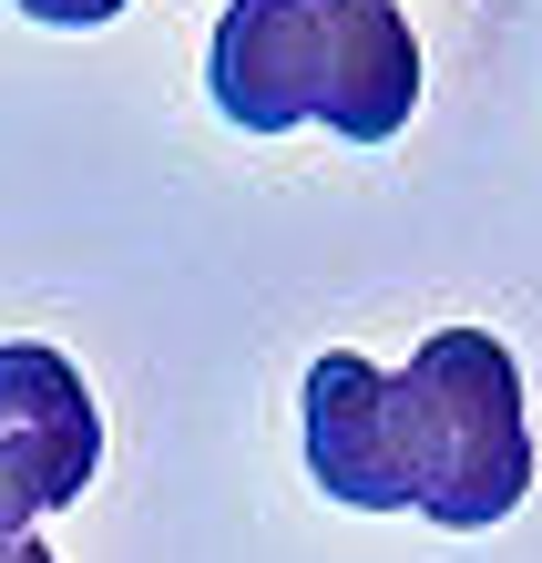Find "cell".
Instances as JSON below:
<instances>
[{
	"label": "cell",
	"instance_id": "obj_7",
	"mask_svg": "<svg viewBox=\"0 0 542 563\" xmlns=\"http://www.w3.org/2000/svg\"><path fill=\"white\" fill-rule=\"evenodd\" d=\"M0 563H52V553H42V543H11V553H0Z\"/></svg>",
	"mask_w": 542,
	"mask_h": 563
},
{
	"label": "cell",
	"instance_id": "obj_6",
	"mask_svg": "<svg viewBox=\"0 0 542 563\" xmlns=\"http://www.w3.org/2000/svg\"><path fill=\"white\" fill-rule=\"evenodd\" d=\"M31 21H52V31H92V21H113V11H133V0H21Z\"/></svg>",
	"mask_w": 542,
	"mask_h": 563
},
{
	"label": "cell",
	"instance_id": "obj_4",
	"mask_svg": "<svg viewBox=\"0 0 542 563\" xmlns=\"http://www.w3.org/2000/svg\"><path fill=\"white\" fill-rule=\"evenodd\" d=\"M0 430L31 451L52 512L82 503L92 472H103V410H92V389H82V369L62 349H31V339L0 349Z\"/></svg>",
	"mask_w": 542,
	"mask_h": 563
},
{
	"label": "cell",
	"instance_id": "obj_3",
	"mask_svg": "<svg viewBox=\"0 0 542 563\" xmlns=\"http://www.w3.org/2000/svg\"><path fill=\"white\" fill-rule=\"evenodd\" d=\"M297 430H308V472H318L328 503H349V512H410L420 503V451H410L399 369H379L358 349H328L308 369Z\"/></svg>",
	"mask_w": 542,
	"mask_h": 563
},
{
	"label": "cell",
	"instance_id": "obj_1",
	"mask_svg": "<svg viewBox=\"0 0 542 563\" xmlns=\"http://www.w3.org/2000/svg\"><path fill=\"white\" fill-rule=\"evenodd\" d=\"M206 92L235 134L328 123L338 144H389L420 113V42L399 0H225Z\"/></svg>",
	"mask_w": 542,
	"mask_h": 563
},
{
	"label": "cell",
	"instance_id": "obj_5",
	"mask_svg": "<svg viewBox=\"0 0 542 563\" xmlns=\"http://www.w3.org/2000/svg\"><path fill=\"white\" fill-rule=\"evenodd\" d=\"M52 512V492H42V472H31V451L0 430V553L11 543H31V522Z\"/></svg>",
	"mask_w": 542,
	"mask_h": 563
},
{
	"label": "cell",
	"instance_id": "obj_2",
	"mask_svg": "<svg viewBox=\"0 0 542 563\" xmlns=\"http://www.w3.org/2000/svg\"><path fill=\"white\" fill-rule=\"evenodd\" d=\"M410 400V451H420V503L440 533H491L532 492V420H522V369L491 328H430L420 358L399 369Z\"/></svg>",
	"mask_w": 542,
	"mask_h": 563
}]
</instances>
